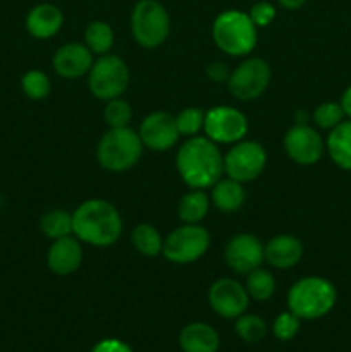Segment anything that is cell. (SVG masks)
Here are the masks:
<instances>
[{
  "label": "cell",
  "instance_id": "cell-1",
  "mask_svg": "<svg viewBox=\"0 0 351 352\" xmlns=\"http://www.w3.org/2000/svg\"><path fill=\"white\" fill-rule=\"evenodd\" d=\"M176 167L191 189L212 188L224 174V157L206 136H193L182 143L176 155Z\"/></svg>",
  "mask_w": 351,
  "mask_h": 352
},
{
  "label": "cell",
  "instance_id": "cell-2",
  "mask_svg": "<svg viewBox=\"0 0 351 352\" xmlns=\"http://www.w3.org/2000/svg\"><path fill=\"white\" fill-rule=\"evenodd\" d=\"M123 234V219L107 199H86L72 213V236L95 248H110Z\"/></svg>",
  "mask_w": 351,
  "mask_h": 352
},
{
  "label": "cell",
  "instance_id": "cell-3",
  "mask_svg": "<svg viewBox=\"0 0 351 352\" xmlns=\"http://www.w3.org/2000/svg\"><path fill=\"white\" fill-rule=\"evenodd\" d=\"M337 301V291L323 277H303L288 292V308L299 320H319L329 315Z\"/></svg>",
  "mask_w": 351,
  "mask_h": 352
},
{
  "label": "cell",
  "instance_id": "cell-4",
  "mask_svg": "<svg viewBox=\"0 0 351 352\" xmlns=\"http://www.w3.org/2000/svg\"><path fill=\"white\" fill-rule=\"evenodd\" d=\"M213 43L231 57H244L257 47L258 28L248 12L229 9L220 12L212 24Z\"/></svg>",
  "mask_w": 351,
  "mask_h": 352
},
{
  "label": "cell",
  "instance_id": "cell-5",
  "mask_svg": "<svg viewBox=\"0 0 351 352\" xmlns=\"http://www.w3.org/2000/svg\"><path fill=\"white\" fill-rule=\"evenodd\" d=\"M143 143L136 131L127 127L109 129L98 141L96 160L105 170L124 172L133 168L143 155Z\"/></svg>",
  "mask_w": 351,
  "mask_h": 352
},
{
  "label": "cell",
  "instance_id": "cell-6",
  "mask_svg": "<svg viewBox=\"0 0 351 352\" xmlns=\"http://www.w3.org/2000/svg\"><path fill=\"white\" fill-rule=\"evenodd\" d=\"M131 33L143 48H157L171 33V17L158 0H138L131 12Z\"/></svg>",
  "mask_w": 351,
  "mask_h": 352
},
{
  "label": "cell",
  "instance_id": "cell-7",
  "mask_svg": "<svg viewBox=\"0 0 351 352\" xmlns=\"http://www.w3.org/2000/svg\"><path fill=\"white\" fill-rule=\"evenodd\" d=\"M129 86V69L126 62L112 54L100 55L88 72V88L95 98L109 102L119 98Z\"/></svg>",
  "mask_w": 351,
  "mask_h": 352
},
{
  "label": "cell",
  "instance_id": "cell-8",
  "mask_svg": "<svg viewBox=\"0 0 351 352\" xmlns=\"http://www.w3.org/2000/svg\"><path fill=\"white\" fill-rule=\"evenodd\" d=\"M210 248V234L200 223H182L164 239L162 254L176 265L198 261Z\"/></svg>",
  "mask_w": 351,
  "mask_h": 352
},
{
  "label": "cell",
  "instance_id": "cell-9",
  "mask_svg": "<svg viewBox=\"0 0 351 352\" xmlns=\"http://www.w3.org/2000/svg\"><path fill=\"white\" fill-rule=\"evenodd\" d=\"M267 151L257 141L241 140L224 155V174L234 181L251 182L264 172Z\"/></svg>",
  "mask_w": 351,
  "mask_h": 352
},
{
  "label": "cell",
  "instance_id": "cell-10",
  "mask_svg": "<svg viewBox=\"0 0 351 352\" xmlns=\"http://www.w3.org/2000/svg\"><path fill=\"white\" fill-rule=\"evenodd\" d=\"M272 79V69L267 60L260 57H250L231 71L227 86L234 98L241 102H251L264 95Z\"/></svg>",
  "mask_w": 351,
  "mask_h": 352
},
{
  "label": "cell",
  "instance_id": "cell-11",
  "mask_svg": "<svg viewBox=\"0 0 351 352\" xmlns=\"http://www.w3.org/2000/svg\"><path fill=\"white\" fill-rule=\"evenodd\" d=\"M203 131L205 136L215 144H234L246 136L248 119L234 107H213L205 112Z\"/></svg>",
  "mask_w": 351,
  "mask_h": 352
},
{
  "label": "cell",
  "instance_id": "cell-12",
  "mask_svg": "<svg viewBox=\"0 0 351 352\" xmlns=\"http://www.w3.org/2000/svg\"><path fill=\"white\" fill-rule=\"evenodd\" d=\"M284 150L288 157L298 165H315L326 151V141L319 131L308 124H296L286 133Z\"/></svg>",
  "mask_w": 351,
  "mask_h": 352
},
{
  "label": "cell",
  "instance_id": "cell-13",
  "mask_svg": "<svg viewBox=\"0 0 351 352\" xmlns=\"http://www.w3.org/2000/svg\"><path fill=\"white\" fill-rule=\"evenodd\" d=\"M210 308L226 320H236L246 313L250 296L246 287L234 278H219L209 289Z\"/></svg>",
  "mask_w": 351,
  "mask_h": 352
},
{
  "label": "cell",
  "instance_id": "cell-14",
  "mask_svg": "<svg viewBox=\"0 0 351 352\" xmlns=\"http://www.w3.org/2000/svg\"><path fill=\"white\" fill-rule=\"evenodd\" d=\"M224 258L227 267L233 268L236 274L246 275L260 267L265 260V246L253 234H236L227 243Z\"/></svg>",
  "mask_w": 351,
  "mask_h": 352
},
{
  "label": "cell",
  "instance_id": "cell-15",
  "mask_svg": "<svg viewBox=\"0 0 351 352\" xmlns=\"http://www.w3.org/2000/svg\"><path fill=\"white\" fill-rule=\"evenodd\" d=\"M138 134L143 146L151 151L171 150L181 136L176 126V117L169 112H153L145 117Z\"/></svg>",
  "mask_w": 351,
  "mask_h": 352
},
{
  "label": "cell",
  "instance_id": "cell-16",
  "mask_svg": "<svg viewBox=\"0 0 351 352\" xmlns=\"http://www.w3.org/2000/svg\"><path fill=\"white\" fill-rule=\"evenodd\" d=\"M55 72L61 78L78 79L88 74L93 65V52L86 45L71 41L57 48L52 58Z\"/></svg>",
  "mask_w": 351,
  "mask_h": 352
},
{
  "label": "cell",
  "instance_id": "cell-17",
  "mask_svg": "<svg viewBox=\"0 0 351 352\" xmlns=\"http://www.w3.org/2000/svg\"><path fill=\"white\" fill-rule=\"evenodd\" d=\"M83 263V246L81 241L74 236L62 237L52 243L47 253V265L52 274L71 275L81 267Z\"/></svg>",
  "mask_w": 351,
  "mask_h": 352
},
{
  "label": "cell",
  "instance_id": "cell-18",
  "mask_svg": "<svg viewBox=\"0 0 351 352\" xmlns=\"http://www.w3.org/2000/svg\"><path fill=\"white\" fill-rule=\"evenodd\" d=\"M64 14L54 3H38L28 12L26 30L36 40H48L61 31Z\"/></svg>",
  "mask_w": 351,
  "mask_h": 352
},
{
  "label": "cell",
  "instance_id": "cell-19",
  "mask_svg": "<svg viewBox=\"0 0 351 352\" xmlns=\"http://www.w3.org/2000/svg\"><path fill=\"white\" fill-rule=\"evenodd\" d=\"M303 256V244L291 234H279L265 244V261L274 268L284 270L299 263Z\"/></svg>",
  "mask_w": 351,
  "mask_h": 352
},
{
  "label": "cell",
  "instance_id": "cell-20",
  "mask_svg": "<svg viewBox=\"0 0 351 352\" xmlns=\"http://www.w3.org/2000/svg\"><path fill=\"white\" fill-rule=\"evenodd\" d=\"M179 347L182 352H217L220 347V337L209 323L195 322L181 330Z\"/></svg>",
  "mask_w": 351,
  "mask_h": 352
},
{
  "label": "cell",
  "instance_id": "cell-21",
  "mask_svg": "<svg viewBox=\"0 0 351 352\" xmlns=\"http://www.w3.org/2000/svg\"><path fill=\"white\" fill-rule=\"evenodd\" d=\"M210 189H212L210 203H213V206L224 213L237 212L244 205V199H246L243 184L231 177H220Z\"/></svg>",
  "mask_w": 351,
  "mask_h": 352
},
{
  "label": "cell",
  "instance_id": "cell-22",
  "mask_svg": "<svg viewBox=\"0 0 351 352\" xmlns=\"http://www.w3.org/2000/svg\"><path fill=\"white\" fill-rule=\"evenodd\" d=\"M326 150L334 165L351 172V119L343 120L339 126L330 129Z\"/></svg>",
  "mask_w": 351,
  "mask_h": 352
},
{
  "label": "cell",
  "instance_id": "cell-23",
  "mask_svg": "<svg viewBox=\"0 0 351 352\" xmlns=\"http://www.w3.org/2000/svg\"><path fill=\"white\" fill-rule=\"evenodd\" d=\"M210 208V198L203 189L186 192L178 205V215L182 223H200Z\"/></svg>",
  "mask_w": 351,
  "mask_h": 352
},
{
  "label": "cell",
  "instance_id": "cell-24",
  "mask_svg": "<svg viewBox=\"0 0 351 352\" xmlns=\"http://www.w3.org/2000/svg\"><path fill=\"white\" fill-rule=\"evenodd\" d=\"M85 45L93 55H105L114 47V30L105 21H92L85 30Z\"/></svg>",
  "mask_w": 351,
  "mask_h": 352
},
{
  "label": "cell",
  "instance_id": "cell-25",
  "mask_svg": "<svg viewBox=\"0 0 351 352\" xmlns=\"http://www.w3.org/2000/svg\"><path fill=\"white\" fill-rule=\"evenodd\" d=\"M131 241H133V246L136 248L138 253L148 258L158 256L162 253V246H164L160 232L150 223H140V226L134 227Z\"/></svg>",
  "mask_w": 351,
  "mask_h": 352
},
{
  "label": "cell",
  "instance_id": "cell-26",
  "mask_svg": "<svg viewBox=\"0 0 351 352\" xmlns=\"http://www.w3.org/2000/svg\"><path fill=\"white\" fill-rule=\"evenodd\" d=\"M246 287L248 296L250 299H255V301H268V299L274 296L275 292V278L274 275L270 274L265 268H255L250 274H246Z\"/></svg>",
  "mask_w": 351,
  "mask_h": 352
},
{
  "label": "cell",
  "instance_id": "cell-27",
  "mask_svg": "<svg viewBox=\"0 0 351 352\" xmlns=\"http://www.w3.org/2000/svg\"><path fill=\"white\" fill-rule=\"evenodd\" d=\"M40 229L52 241L72 236V213L65 210H50L41 217Z\"/></svg>",
  "mask_w": 351,
  "mask_h": 352
},
{
  "label": "cell",
  "instance_id": "cell-28",
  "mask_svg": "<svg viewBox=\"0 0 351 352\" xmlns=\"http://www.w3.org/2000/svg\"><path fill=\"white\" fill-rule=\"evenodd\" d=\"M234 330H236L237 337L241 340H244L248 344H257L262 342L265 339V336H267V323L260 316L243 313V315L236 318Z\"/></svg>",
  "mask_w": 351,
  "mask_h": 352
},
{
  "label": "cell",
  "instance_id": "cell-29",
  "mask_svg": "<svg viewBox=\"0 0 351 352\" xmlns=\"http://www.w3.org/2000/svg\"><path fill=\"white\" fill-rule=\"evenodd\" d=\"M21 89L31 100H45L52 91L50 78L43 71L31 69L21 78Z\"/></svg>",
  "mask_w": 351,
  "mask_h": 352
},
{
  "label": "cell",
  "instance_id": "cell-30",
  "mask_svg": "<svg viewBox=\"0 0 351 352\" xmlns=\"http://www.w3.org/2000/svg\"><path fill=\"white\" fill-rule=\"evenodd\" d=\"M103 119L109 124L110 129L116 127H127L131 119H133V109H131L129 102L119 96V98H112L107 102L105 109H103Z\"/></svg>",
  "mask_w": 351,
  "mask_h": 352
},
{
  "label": "cell",
  "instance_id": "cell-31",
  "mask_svg": "<svg viewBox=\"0 0 351 352\" xmlns=\"http://www.w3.org/2000/svg\"><path fill=\"white\" fill-rule=\"evenodd\" d=\"M203 122H205V112L198 107L182 109L176 116V126H178L179 134L186 138L198 136L200 131H203Z\"/></svg>",
  "mask_w": 351,
  "mask_h": 352
},
{
  "label": "cell",
  "instance_id": "cell-32",
  "mask_svg": "<svg viewBox=\"0 0 351 352\" xmlns=\"http://www.w3.org/2000/svg\"><path fill=\"white\" fill-rule=\"evenodd\" d=\"M344 110L337 102H323L313 110V122L320 129L330 131L344 120Z\"/></svg>",
  "mask_w": 351,
  "mask_h": 352
},
{
  "label": "cell",
  "instance_id": "cell-33",
  "mask_svg": "<svg viewBox=\"0 0 351 352\" xmlns=\"http://www.w3.org/2000/svg\"><path fill=\"white\" fill-rule=\"evenodd\" d=\"M299 325H301V320L291 311H284L275 318L274 327H272V332L277 337L279 340L286 342V340H291L298 336Z\"/></svg>",
  "mask_w": 351,
  "mask_h": 352
},
{
  "label": "cell",
  "instance_id": "cell-34",
  "mask_svg": "<svg viewBox=\"0 0 351 352\" xmlns=\"http://www.w3.org/2000/svg\"><path fill=\"white\" fill-rule=\"evenodd\" d=\"M250 19L253 21V24L257 28H265L275 19V7L270 2H257L255 6H251L250 12H248Z\"/></svg>",
  "mask_w": 351,
  "mask_h": 352
},
{
  "label": "cell",
  "instance_id": "cell-35",
  "mask_svg": "<svg viewBox=\"0 0 351 352\" xmlns=\"http://www.w3.org/2000/svg\"><path fill=\"white\" fill-rule=\"evenodd\" d=\"M92 352H133L124 340L119 339H103L95 344Z\"/></svg>",
  "mask_w": 351,
  "mask_h": 352
},
{
  "label": "cell",
  "instance_id": "cell-36",
  "mask_svg": "<svg viewBox=\"0 0 351 352\" xmlns=\"http://www.w3.org/2000/svg\"><path fill=\"white\" fill-rule=\"evenodd\" d=\"M206 76H209L210 81L213 82H227V79H229L231 76V71L229 67H227V64H224V62L220 60H215L206 67Z\"/></svg>",
  "mask_w": 351,
  "mask_h": 352
},
{
  "label": "cell",
  "instance_id": "cell-37",
  "mask_svg": "<svg viewBox=\"0 0 351 352\" xmlns=\"http://www.w3.org/2000/svg\"><path fill=\"white\" fill-rule=\"evenodd\" d=\"M341 107H343L344 110V116L348 117V119H351V86H348L346 89H344L343 96H341Z\"/></svg>",
  "mask_w": 351,
  "mask_h": 352
},
{
  "label": "cell",
  "instance_id": "cell-38",
  "mask_svg": "<svg viewBox=\"0 0 351 352\" xmlns=\"http://www.w3.org/2000/svg\"><path fill=\"white\" fill-rule=\"evenodd\" d=\"M279 6L284 7L288 10H296L299 7H303L306 3V0H277Z\"/></svg>",
  "mask_w": 351,
  "mask_h": 352
},
{
  "label": "cell",
  "instance_id": "cell-39",
  "mask_svg": "<svg viewBox=\"0 0 351 352\" xmlns=\"http://www.w3.org/2000/svg\"><path fill=\"white\" fill-rule=\"evenodd\" d=\"M3 206V198H2V195H0V208H2Z\"/></svg>",
  "mask_w": 351,
  "mask_h": 352
}]
</instances>
